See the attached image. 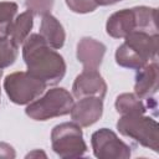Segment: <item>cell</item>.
Instances as JSON below:
<instances>
[{"instance_id": "cell-1", "label": "cell", "mask_w": 159, "mask_h": 159, "mask_svg": "<svg viewBox=\"0 0 159 159\" xmlns=\"http://www.w3.org/2000/svg\"><path fill=\"white\" fill-rule=\"evenodd\" d=\"M22 57L27 72L46 86L57 84L66 73V62L63 57L50 47L40 34L29 35L24 42Z\"/></svg>"}, {"instance_id": "cell-2", "label": "cell", "mask_w": 159, "mask_h": 159, "mask_svg": "<svg viewBox=\"0 0 159 159\" xmlns=\"http://www.w3.org/2000/svg\"><path fill=\"white\" fill-rule=\"evenodd\" d=\"M124 42L116 51V62L120 67L139 70L150 60H157L159 35L134 31L124 37Z\"/></svg>"}, {"instance_id": "cell-3", "label": "cell", "mask_w": 159, "mask_h": 159, "mask_svg": "<svg viewBox=\"0 0 159 159\" xmlns=\"http://www.w3.org/2000/svg\"><path fill=\"white\" fill-rule=\"evenodd\" d=\"M106 31L113 39H123L134 31L158 34L157 9L135 6L132 9L119 10L108 17Z\"/></svg>"}, {"instance_id": "cell-4", "label": "cell", "mask_w": 159, "mask_h": 159, "mask_svg": "<svg viewBox=\"0 0 159 159\" xmlns=\"http://www.w3.org/2000/svg\"><path fill=\"white\" fill-rule=\"evenodd\" d=\"M120 134L132 138L140 145L159 152V125L155 119L143 113H130L122 116L117 122Z\"/></svg>"}, {"instance_id": "cell-5", "label": "cell", "mask_w": 159, "mask_h": 159, "mask_svg": "<svg viewBox=\"0 0 159 159\" xmlns=\"http://www.w3.org/2000/svg\"><path fill=\"white\" fill-rule=\"evenodd\" d=\"M73 103V97L67 89L56 87L48 89L41 98L29 103L25 113L34 120H47L68 114Z\"/></svg>"}, {"instance_id": "cell-6", "label": "cell", "mask_w": 159, "mask_h": 159, "mask_svg": "<svg viewBox=\"0 0 159 159\" xmlns=\"http://www.w3.org/2000/svg\"><path fill=\"white\" fill-rule=\"evenodd\" d=\"M51 145L53 152L63 159L80 158L87 150L82 129L75 122H66L53 127L51 132Z\"/></svg>"}, {"instance_id": "cell-7", "label": "cell", "mask_w": 159, "mask_h": 159, "mask_svg": "<svg viewBox=\"0 0 159 159\" xmlns=\"http://www.w3.org/2000/svg\"><path fill=\"white\" fill-rule=\"evenodd\" d=\"M46 88V84L31 76L29 72H14L5 77L4 89L15 104H29L39 98Z\"/></svg>"}, {"instance_id": "cell-8", "label": "cell", "mask_w": 159, "mask_h": 159, "mask_svg": "<svg viewBox=\"0 0 159 159\" xmlns=\"http://www.w3.org/2000/svg\"><path fill=\"white\" fill-rule=\"evenodd\" d=\"M91 144L94 157L99 159L130 158V147L120 140L117 134L108 128L96 130L91 137Z\"/></svg>"}, {"instance_id": "cell-9", "label": "cell", "mask_w": 159, "mask_h": 159, "mask_svg": "<svg viewBox=\"0 0 159 159\" xmlns=\"http://www.w3.org/2000/svg\"><path fill=\"white\" fill-rule=\"evenodd\" d=\"M72 93L76 98L92 96L103 99L107 93V83L97 70H83L73 82Z\"/></svg>"}, {"instance_id": "cell-10", "label": "cell", "mask_w": 159, "mask_h": 159, "mask_svg": "<svg viewBox=\"0 0 159 159\" xmlns=\"http://www.w3.org/2000/svg\"><path fill=\"white\" fill-rule=\"evenodd\" d=\"M71 118L80 127H89L94 124L103 113V99L99 97H82L73 103Z\"/></svg>"}, {"instance_id": "cell-11", "label": "cell", "mask_w": 159, "mask_h": 159, "mask_svg": "<svg viewBox=\"0 0 159 159\" xmlns=\"http://www.w3.org/2000/svg\"><path fill=\"white\" fill-rule=\"evenodd\" d=\"M106 53V46L92 39L83 37L77 43V60L83 65V70H97Z\"/></svg>"}, {"instance_id": "cell-12", "label": "cell", "mask_w": 159, "mask_h": 159, "mask_svg": "<svg viewBox=\"0 0 159 159\" xmlns=\"http://www.w3.org/2000/svg\"><path fill=\"white\" fill-rule=\"evenodd\" d=\"M134 94L138 98H149L158 91L159 82V67L157 60L152 63H147L144 67L137 70Z\"/></svg>"}, {"instance_id": "cell-13", "label": "cell", "mask_w": 159, "mask_h": 159, "mask_svg": "<svg viewBox=\"0 0 159 159\" xmlns=\"http://www.w3.org/2000/svg\"><path fill=\"white\" fill-rule=\"evenodd\" d=\"M40 36L45 40V42L55 48L58 50L63 46L66 40V32L61 22L51 14L42 15L41 26H40Z\"/></svg>"}, {"instance_id": "cell-14", "label": "cell", "mask_w": 159, "mask_h": 159, "mask_svg": "<svg viewBox=\"0 0 159 159\" xmlns=\"http://www.w3.org/2000/svg\"><path fill=\"white\" fill-rule=\"evenodd\" d=\"M32 26H34V14L30 10H27L14 19L9 29L7 36L19 46L24 43L25 40L29 37Z\"/></svg>"}, {"instance_id": "cell-15", "label": "cell", "mask_w": 159, "mask_h": 159, "mask_svg": "<svg viewBox=\"0 0 159 159\" xmlns=\"http://www.w3.org/2000/svg\"><path fill=\"white\" fill-rule=\"evenodd\" d=\"M116 111L124 116V114H130V113H145V106L133 93H122L117 97L116 103H114Z\"/></svg>"}, {"instance_id": "cell-16", "label": "cell", "mask_w": 159, "mask_h": 159, "mask_svg": "<svg viewBox=\"0 0 159 159\" xmlns=\"http://www.w3.org/2000/svg\"><path fill=\"white\" fill-rule=\"evenodd\" d=\"M19 46L9 37L0 35V70L11 66L17 58Z\"/></svg>"}, {"instance_id": "cell-17", "label": "cell", "mask_w": 159, "mask_h": 159, "mask_svg": "<svg viewBox=\"0 0 159 159\" xmlns=\"http://www.w3.org/2000/svg\"><path fill=\"white\" fill-rule=\"evenodd\" d=\"M17 12V4L12 1L0 2V35L7 36L9 29Z\"/></svg>"}, {"instance_id": "cell-18", "label": "cell", "mask_w": 159, "mask_h": 159, "mask_svg": "<svg viewBox=\"0 0 159 159\" xmlns=\"http://www.w3.org/2000/svg\"><path fill=\"white\" fill-rule=\"evenodd\" d=\"M27 10H30L34 15H45L50 14L52 6H53V0H26L25 1Z\"/></svg>"}, {"instance_id": "cell-19", "label": "cell", "mask_w": 159, "mask_h": 159, "mask_svg": "<svg viewBox=\"0 0 159 159\" xmlns=\"http://www.w3.org/2000/svg\"><path fill=\"white\" fill-rule=\"evenodd\" d=\"M66 4L70 7V10L77 14L92 12L98 6L96 0H66Z\"/></svg>"}, {"instance_id": "cell-20", "label": "cell", "mask_w": 159, "mask_h": 159, "mask_svg": "<svg viewBox=\"0 0 159 159\" xmlns=\"http://www.w3.org/2000/svg\"><path fill=\"white\" fill-rule=\"evenodd\" d=\"M16 157L15 149L4 142H0V158H5V159H14Z\"/></svg>"}, {"instance_id": "cell-21", "label": "cell", "mask_w": 159, "mask_h": 159, "mask_svg": "<svg viewBox=\"0 0 159 159\" xmlns=\"http://www.w3.org/2000/svg\"><path fill=\"white\" fill-rule=\"evenodd\" d=\"M122 0H96L97 5H102V6H107V5H113L116 2H119Z\"/></svg>"}, {"instance_id": "cell-22", "label": "cell", "mask_w": 159, "mask_h": 159, "mask_svg": "<svg viewBox=\"0 0 159 159\" xmlns=\"http://www.w3.org/2000/svg\"><path fill=\"white\" fill-rule=\"evenodd\" d=\"M35 155H42V157L46 158V154L42 153V152H40V150H35V152H32V153H29V154L26 155V158H31V157H35Z\"/></svg>"}, {"instance_id": "cell-23", "label": "cell", "mask_w": 159, "mask_h": 159, "mask_svg": "<svg viewBox=\"0 0 159 159\" xmlns=\"http://www.w3.org/2000/svg\"><path fill=\"white\" fill-rule=\"evenodd\" d=\"M1 76H2V70H0V78H1Z\"/></svg>"}]
</instances>
